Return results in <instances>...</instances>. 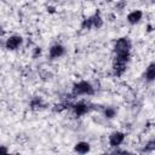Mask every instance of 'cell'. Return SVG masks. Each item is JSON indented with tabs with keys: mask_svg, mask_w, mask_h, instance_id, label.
<instances>
[{
	"mask_svg": "<svg viewBox=\"0 0 155 155\" xmlns=\"http://www.w3.org/2000/svg\"><path fill=\"white\" fill-rule=\"evenodd\" d=\"M94 93V87L90 81L81 80L73 85L71 94L73 96H91Z\"/></svg>",
	"mask_w": 155,
	"mask_h": 155,
	"instance_id": "obj_1",
	"label": "cell"
},
{
	"mask_svg": "<svg viewBox=\"0 0 155 155\" xmlns=\"http://www.w3.org/2000/svg\"><path fill=\"white\" fill-rule=\"evenodd\" d=\"M131 47H132V44L128 38H120L114 44V52H115V54L128 53V52H131Z\"/></svg>",
	"mask_w": 155,
	"mask_h": 155,
	"instance_id": "obj_2",
	"label": "cell"
},
{
	"mask_svg": "<svg viewBox=\"0 0 155 155\" xmlns=\"http://www.w3.org/2000/svg\"><path fill=\"white\" fill-rule=\"evenodd\" d=\"M22 44H23V38L21 35L15 34V35H11L6 39L5 48L8 50V51H16L22 46Z\"/></svg>",
	"mask_w": 155,
	"mask_h": 155,
	"instance_id": "obj_3",
	"label": "cell"
},
{
	"mask_svg": "<svg viewBox=\"0 0 155 155\" xmlns=\"http://www.w3.org/2000/svg\"><path fill=\"white\" fill-rule=\"evenodd\" d=\"M126 138V134L121 131H114L109 134V138H108V142H109V145L113 147V148H117L119 145H121L124 143Z\"/></svg>",
	"mask_w": 155,
	"mask_h": 155,
	"instance_id": "obj_4",
	"label": "cell"
},
{
	"mask_svg": "<svg viewBox=\"0 0 155 155\" xmlns=\"http://www.w3.org/2000/svg\"><path fill=\"white\" fill-rule=\"evenodd\" d=\"M71 107H73V111H74V114H75L76 116H84V115H86V114L90 111V109H91L90 104L86 103V102H84V101L76 102V103H74Z\"/></svg>",
	"mask_w": 155,
	"mask_h": 155,
	"instance_id": "obj_5",
	"label": "cell"
},
{
	"mask_svg": "<svg viewBox=\"0 0 155 155\" xmlns=\"http://www.w3.org/2000/svg\"><path fill=\"white\" fill-rule=\"evenodd\" d=\"M64 52H65V48L61 44H54L48 48V56L51 59H57V58L62 57L64 54Z\"/></svg>",
	"mask_w": 155,
	"mask_h": 155,
	"instance_id": "obj_6",
	"label": "cell"
},
{
	"mask_svg": "<svg viewBox=\"0 0 155 155\" xmlns=\"http://www.w3.org/2000/svg\"><path fill=\"white\" fill-rule=\"evenodd\" d=\"M126 18H127V22H128L130 24L134 25V24L139 23V22L143 19V12H142L140 10H132V11L127 15Z\"/></svg>",
	"mask_w": 155,
	"mask_h": 155,
	"instance_id": "obj_7",
	"label": "cell"
},
{
	"mask_svg": "<svg viewBox=\"0 0 155 155\" xmlns=\"http://www.w3.org/2000/svg\"><path fill=\"white\" fill-rule=\"evenodd\" d=\"M126 69H127V64L121 63V62L114 59V63H113V71H114V74H115L116 76H121V75L126 71Z\"/></svg>",
	"mask_w": 155,
	"mask_h": 155,
	"instance_id": "obj_8",
	"label": "cell"
},
{
	"mask_svg": "<svg viewBox=\"0 0 155 155\" xmlns=\"http://www.w3.org/2000/svg\"><path fill=\"white\" fill-rule=\"evenodd\" d=\"M144 79L147 82H153L155 80V64L154 63H150L147 67L145 73H144Z\"/></svg>",
	"mask_w": 155,
	"mask_h": 155,
	"instance_id": "obj_9",
	"label": "cell"
},
{
	"mask_svg": "<svg viewBox=\"0 0 155 155\" xmlns=\"http://www.w3.org/2000/svg\"><path fill=\"white\" fill-rule=\"evenodd\" d=\"M90 149H91L90 144H88L87 142H84V140L78 142V143L74 145V151H75V153H79V154H86V153L90 151Z\"/></svg>",
	"mask_w": 155,
	"mask_h": 155,
	"instance_id": "obj_10",
	"label": "cell"
},
{
	"mask_svg": "<svg viewBox=\"0 0 155 155\" xmlns=\"http://www.w3.org/2000/svg\"><path fill=\"white\" fill-rule=\"evenodd\" d=\"M29 105L33 110H39V109H42L45 107V102L42 101L41 97H34V98H31Z\"/></svg>",
	"mask_w": 155,
	"mask_h": 155,
	"instance_id": "obj_11",
	"label": "cell"
},
{
	"mask_svg": "<svg viewBox=\"0 0 155 155\" xmlns=\"http://www.w3.org/2000/svg\"><path fill=\"white\" fill-rule=\"evenodd\" d=\"M90 17H91L92 28L98 29V28H101V27L103 25V18H102V16H101L99 12H96L94 15H92V16H90Z\"/></svg>",
	"mask_w": 155,
	"mask_h": 155,
	"instance_id": "obj_12",
	"label": "cell"
},
{
	"mask_svg": "<svg viewBox=\"0 0 155 155\" xmlns=\"http://www.w3.org/2000/svg\"><path fill=\"white\" fill-rule=\"evenodd\" d=\"M104 116L107 117V119H113V117H115L116 116V113H117V110L114 108V107H107L105 109H104Z\"/></svg>",
	"mask_w": 155,
	"mask_h": 155,
	"instance_id": "obj_13",
	"label": "cell"
},
{
	"mask_svg": "<svg viewBox=\"0 0 155 155\" xmlns=\"http://www.w3.org/2000/svg\"><path fill=\"white\" fill-rule=\"evenodd\" d=\"M92 28V23H91V17H87L85 18L82 22H81V29H85V30H88Z\"/></svg>",
	"mask_w": 155,
	"mask_h": 155,
	"instance_id": "obj_14",
	"label": "cell"
},
{
	"mask_svg": "<svg viewBox=\"0 0 155 155\" xmlns=\"http://www.w3.org/2000/svg\"><path fill=\"white\" fill-rule=\"evenodd\" d=\"M154 148H155V140L151 139V140H149V142L147 143L145 149H147V150H154Z\"/></svg>",
	"mask_w": 155,
	"mask_h": 155,
	"instance_id": "obj_15",
	"label": "cell"
},
{
	"mask_svg": "<svg viewBox=\"0 0 155 155\" xmlns=\"http://www.w3.org/2000/svg\"><path fill=\"white\" fill-rule=\"evenodd\" d=\"M41 54V48L40 47H35L33 51V58H38Z\"/></svg>",
	"mask_w": 155,
	"mask_h": 155,
	"instance_id": "obj_16",
	"label": "cell"
},
{
	"mask_svg": "<svg viewBox=\"0 0 155 155\" xmlns=\"http://www.w3.org/2000/svg\"><path fill=\"white\" fill-rule=\"evenodd\" d=\"M8 153V149L4 145H0V154H7Z\"/></svg>",
	"mask_w": 155,
	"mask_h": 155,
	"instance_id": "obj_17",
	"label": "cell"
},
{
	"mask_svg": "<svg viewBox=\"0 0 155 155\" xmlns=\"http://www.w3.org/2000/svg\"><path fill=\"white\" fill-rule=\"evenodd\" d=\"M4 33H5V30H4L2 25H0V36H2V35H4Z\"/></svg>",
	"mask_w": 155,
	"mask_h": 155,
	"instance_id": "obj_18",
	"label": "cell"
},
{
	"mask_svg": "<svg viewBox=\"0 0 155 155\" xmlns=\"http://www.w3.org/2000/svg\"><path fill=\"white\" fill-rule=\"evenodd\" d=\"M151 30H153V27L149 24V25H148V31H151Z\"/></svg>",
	"mask_w": 155,
	"mask_h": 155,
	"instance_id": "obj_19",
	"label": "cell"
}]
</instances>
